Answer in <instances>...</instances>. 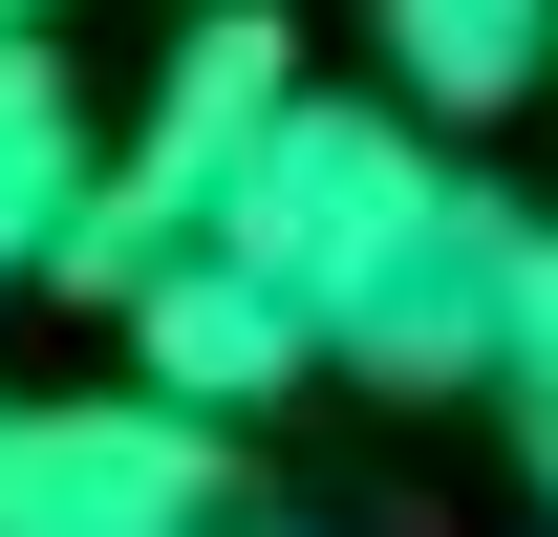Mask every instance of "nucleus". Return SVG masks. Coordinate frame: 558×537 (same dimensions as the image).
I'll use <instances>...</instances> for the list:
<instances>
[{
	"label": "nucleus",
	"mask_w": 558,
	"mask_h": 537,
	"mask_svg": "<svg viewBox=\"0 0 558 537\" xmlns=\"http://www.w3.org/2000/svg\"><path fill=\"white\" fill-rule=\"evenodd\" d=\"M108 323H130V387L215 408V430H236V408H279L301 366H344V344H323V301H279V279L236 259V237H194V259H150L130 301H108Z\"/></svg>",
	"instance_id": "5"
},
{
	"label": "nucleus",
	"mask_w": 558,
	"mask_h": 537,
	"mask_svg": "<svg viewBox=\"0 0 558 537\" xmlns=\"http://www.w3.org/2000/svg\"><path fill=\"white\" fill-rule=\"evenodd\" d=\"M429 215H451V151H429V108L301 86V108L258 130V172H236V215H215V237H236V259L279 279V301H323V344H344V301H365L387 259H409Z\"/></svg>",
	"instance_id": "2"
},
{
	"label": "nucleus",
	"mask_w": 558,
	"mask_h": 537,
	"mask_svg": "<svg viewBox=\"0 0 558 537\" xmlns=\"http://www.w3.org/2000/svg\"><path fill=\"white\" fill-rule=\"evenodd\" d=\"M86 194H108V130H86L65 44H0V279H65Z\"/></svg>",
	"instance_id": "6"
},
{
	"label": "nucleus",
	"mask_w": 558,
	"mask_h": 537,
	"mask_svg": "<svg viewBox=\"0 0 558 537\" xmlns=\"http://www.w3.org/2000/svg\"><path fill=\"white\" fill-rule=\"evenodd\" d=\"M236 430L172 387H22L0 408V537H236Z\"/></svg>",
	"instance_id": "3"
},
{
	"label": "nucleus",
	"mask_w": 558,
	"mask_h": 537,
	"mask_svg": "<svg viewBox=\"0 0 558 537\" xmlns=\"http://www.w3.org/2000/svg\"><path fill=\"white\" fill-rule=\"evenodd\" d=\"M301 108V65H279V22L258 0H194V44L150 65V108L108 130V194H86V237H65V279L86 301H130L150 259H194L215 215H236V172H258V130Z\"/></svg>",
	"instance_id": "1"
},
{
	"label": "nucleus",
	"mask_w": 558,
	"mask_h": 537,
	"mask_svg": "<svg viewBox=\"0 0 558 537\" xmlns=\"http://www.w3.org/2000/svg\"><path fill=\"white\" fill-rule=\"evenodd\" d=\"M515 279H537V215L494 194V172H451V215H429L409 259L344 301V366H365V387H409V408H429V387H494V344H515Z\"/></svg>",
	"instance_id": "4"
},
{
	"label": "nucleus",
	"mask_w": 558,
	"mask_h": 537,
	"mask_svg": "<svg viewBox=\"0 0 558 537\" xmlns=\"http://www.w3.org/2000/svg\"><path fill=\"white\" fill-rule=\"evenodd\" d=\"M0 44H44V0H0Z\"/></svg>",
	"instance_id": "9"
},
{
	"label": "nucleus",
	"mask_w": 558,
	"mask_h": 537,
	"mask_svg": "<svg viewBox=\"0 0 558 537\" xmlns=\"http://www.w3.org/2000/svg\"><path fill=\"white\" fill-rule=\"evenodd\" d=\"M494 408H515V473L558 494V237H537V279H515V344H494Z\"/></svg>",
	"instance_id": "8"
},
{
	"label": "nucleus",
	"mask_w": 558,
	"mask_h": 537,
	"mask_svg": "<svg viewBox=\"0 0 558 537\" xmlns=\"http://www.w3.org/2000/svg\"><path fill=\"white\" fill-rule=\"evenodd\" d=\"M387 22V108L429 130H494L515 86H558V0H365Z\"/></svg>",
	"instance_id": "7"
}]
</instances>
